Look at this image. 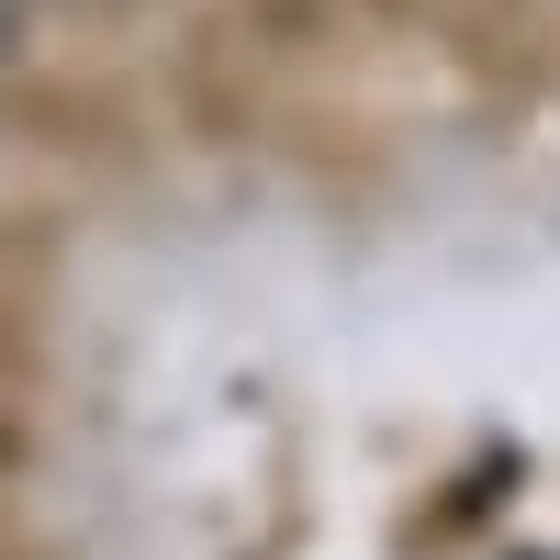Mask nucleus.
Returning <instances> with one entry per match:
<instances>
[{"label":"nucleus","mask_w":560,"mask_h":560,"mask_svg":"<svg viewBox=\"0 0 560 560\" xmlns=\"http://www.w3.org/2000/svg\"><path fill=\"white\" fill-rule=\"evenodd\" d=\"M12 23H23V0H0V45H12Z\"/></svg>","instance_id":"1"}]
</instances>
